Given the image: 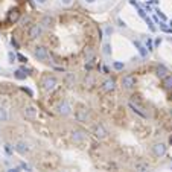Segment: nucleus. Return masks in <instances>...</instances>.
I'll use <instances>...</instances> for the list:
<instances>
[{"instance_id":"f257e3e1","label":"nucleus","mask_w":172,"mask_h":172,"mask_svg":"<svg viewBox=\"0 0 172 172\" xmlns=\"http://www.w3.org/2000/svg\"><path fill=\"white\" fill-rule=\"evenodd\" d=\"M34 55H35V58H37L38 61H43V63H46L47 60H49V52H47V49L44 46H37L35 47Z\"/></svg>"},{"instance_id":"f03ea898","label":"nucleus","mask_w":172,"mask_h":172,"mask_svg":"<svg viewBox=\"0 0 172 172\" xmlns=\"http://www.w3.org/2000/svg\"><path fill=\"white\" fill-rule=\"evenodd\" d=\"M41 87H43L44 92H52L56 87V79L53 76H44L43 81H41Z\"/></svg>"},{"instance_id":"7ed1b4c3","label":"nucleus","mask_w":172,"mask_h":172,"mask_svg":"<svg viewBox=\"0 0 172 172\" xmlns=\"http://www.w3.org/2000/svg\"><path fill=\"white\" fill-rule=\"evenodd\" d=\"M136 82H137L136 76H133V75H125V76L122 78V87L127 88V90H131V88L136 87Z\"/></svg>"},{"instance_id":"20e7f679","label":"nucleus","mask_w":172,"mask_h":172,"mask_svg":"<svg viewBox=\"0 0 172 172\" xmlns=\"http://www.w3.org/2000/svg\"><path fill=\"white\" fill-rule=\"evenodd\" d=\"M41 34H43V26H41V23L40 25H32L31 28H29V32H28L31 40H35V38L41 37Z\"/></svg>"},{"instance_id":"39448f33","label":"nucleus","mask_w":172,"mask_h":172,"mask_svg":"<svg viewBox=\"0 0 172 172\" xmlns=\"http://www.w3.org/2000/svg\"><path fill=\"white\" fill-rule=\"evenodd\" d=\"M58 111H60V114L67 116V114L72 113V107H70V104L67 102V100H63V102L58 105Z\"/></svg>"},{"instance_id":"423d86ee","label":"nucleus","mask_w":172,"mask_h":172,"mask_svg":"<svg viewBox=\"0 0 172 172\" xmlns=\"http://www.w3.org/2000/svg\"><path fill=\"white\" fill-rule=\"evenodd\" d=\"M72 139L75 140V143H82L85 139V133L82 129H76V131L72 133Z\"/></svg>"},{"instance_id":"0eeeda50","label":"nucleus","mask_w":172,"mask_h":172,"mask_svg":"<svg viewBox=\"0 0 172 172\" xmlns=\"http://www.w3.org/2000/svg\"><path fill=\"white\" fill-rule=\"evenodd\" d=\"M93 133H94V136H96L98 139L107 137V129L104 128V125H96V127H94V129H93Z\"/></svg>"},{"instance_id":"6e6552de","label":"nucleus","mask_w":172,"mask_h":172,"mask_svg":"<svg viewBox=\"0 0 172 172\" xmlns=\"http://www.w3.org/2000/svg\"><path fill=\"white\" fill-rule=\"evenodd\" d=\"M152 151H154V154H155L157 157H162V155L166 154V146L163 143H157V145L152 146Z\"/></svg>"},{"instance_id":"1a4fd4ad","label":"nucleus","mask_w":172,"mask_h":172,"mask_svg":"<svg viewBox=\"0 0 172 172\" xmlns=\"http://www.w3.org/2000/svg\"><path fill=\"white\" fill-rule=\"evenodd\" d=\"M19 19H20V11L19 9H11L9 12H8V21L9 23L19 21Z\"/></svg>"},{"instance_id":"9d476101","label":"nucleus","mask_w":172,"mask_h":172,"mask_svg":"<svg viewBox=\"0 0 172 172\" xmlns=\"http://www.w3.org/2000/svg\"><path fill=\"white\" fill-rule=\"evenodd\" d=\"M15 151L19 154H21V155H25V154L29 151V148H28V145L25 143V142H17L15 143Z\"/></svg>"},{"instance_id":"9b49d317","label":"nucleus","mask_w":172,"mask_h":172,"mask_svg":"<svg viewBox=\"0 0 172 172\" xmlns=\"http://www.w3.org/2000/svg\"><path fill=\"white\" fill-rule=\"evenodd\" d=\"M168 69H166L164 66H157V69H155V75L158 76L160 79H163V78H166L168 76Z\"/></svg>"},{"instance_id":"f8f14e48","label":"nucleus","mask_w":172,"mask_h":172,"mask_svg":"<svg viewBox=\"0 0 172 172\" xmlns=\"http://www.w3.org/2000/svg\"><path fill=\"white\" fill-rule=\"evenodd\" d=\"M163 88L164 90H168V92H172V76L168 75L166 78H163Z\"/></svg>"},{"instance_id":"ddd939ff","label":"nucleus","mask_w":172,"mask_h":172,"mask_svg":"<svg viewBox=\"0 0 172 172\" xmlns=\"http://www.w3.org/2000/svg\"><path fill=\"white\" fill-rule=\"evenodd\" d=\"M114 87H116V84H114V81H113V79H107L104 82V90L105 92H113V90H114Z\"/></svg>"},{"instance_id":"4468645a","label":"nucleus","mask_w":172,"mask_h":172,"mask_svg":"<svg viewBox=\"0 0 172 172\" xmlns=\"http://www.w3.org/2000/svg\"><path fill=\"white\" fill-rule=\"evenodd\" d=\"M76 119H78L79 122H87V114L84 110H79L78 113H76Z\"/></svg>"},{"instance_id":"2eb2a0df","label":"nucleus","mask_w":172,"mask_h":172,"mask_svg":"<svg viewBox=\"0 0 172 172\" xmlns=\"http://www.w3.org/2000/svg\"><path fill=\"white\" fill-rule=\"evenodd\" d=\"M25 114H26L28 117H31V119H34V117L37 116V113H35V110L32 108V107H28V108L25 110Z\"/></svg>"},{"instance_id":"dca6fc26","label":"nucleus","mask_w":172,"mask_h":172,"mask_svg":"<svg viewBox=\"0 0 172 172\" xmlns=\"http://www.w3.org/2000/svg\"><path fill=\"white\" fill-rule=\"evenodd\" d=\"M6 120H8V111L0 107V122H6Z\"/></svg>"},{"instance_id":"f3484780","label":"nucleus","mask_w":172,"mask_h":172,"mask_svg":"<svg viewBox=\"0 0 172 172\" xmlns=\"http://www.w3.org/2000/svg\"><path fill=\"white\" fill-rule=\"evenodd\" d=\"M136 47H137V49H139V52H140V53H142V55H143V56L146 55V52H145V47L142 46V44L139 43V41H136Z\"/></svg>"},{"instance_id":"a211bd4d","label":"nucleus","mask_w":172,"mask_h":172,"mask_svg":"<svg viewBox=\"0 0 172 172\" xmlns=\"http://www.w3.org/2000/svg\"><path fill=\"white\" fill-rule=\"evenodd\" d=\"M15 76H17L19 79H25V78H26V75L23 73V70H17V72H15Z\"/></svg>"},{"instance_id":"6ab92c4d","label":"nucleus","mask_w":172,"mask_h":172,"mask_svg":"<svg viewBox=\"0 0 172 172\" xmlns=\"http://www.w3.org/2000/svg\"><path fill=\"white\" fill-rule=\"evenodd\" d=\"M111 47H110V44H105L104 46V53H105V55H110V53H111Z\"/></svg>"},{"instance_id":"aec40b11","label":"nucleus","mask_w":172,"mask_h":172,"mask_svg":"<svg viewBox=\"0 0 172 172\" xmlns=\"http://www.w3.org/2000/svg\"><path fill=\"white\" fill-rule=\"evenodd\" d=\"M114 69L116 70H122L123 69V64L122 63H114Z\"/></svg>"},{"instance_id":"412c9836","label":"nucleus","mask_w":172,"mask_h":172,"mask_svg":"<svg viewBox=\"0 0 172 172\" xmlns=\"http://www.w3.org/2000/svg\"><path fill=\"white\" fill-rule=\"evenodd\" d=\"M17 58H19V60H20L21 63H26V58L23 56V55H17Z\"/></svg>"},{"instance_id":"4be33fe9","label":"nucleus","mask_w":172,"mask_h":172,"mask_svg":"<svg viewBox=\"0 0 172 172\" xmlns=\"http://www.w3.org/2000/svg\"><path fill=\"white\" fill-rule=\"evenodd\" d=\"M9 60H11V63H14V60H15V56L12 55V52L9 53Z\"/></svg>"},{"instance_id":"5701e85b","label":"nucleus","mask_w":172,"mask_h":172,"mask_svg":"<svg viewBox=\"0 0 172 172\" xmlns=\"http://www.w3.org/2000/svg\"><path fill=\"white\" fill-rule=\"evenodd\" d=\"M105 32H107V35H110V34H113V29H111V28H107Z\"/></svg>"},{"instance_id":"b1692460","label":"nucleus","mask_w":172,"mask_h":172,"mask_svg":"<svg viewBox=\"0 0 172 172\" xmlns=\"http://www.w3.org/2000/svg\"><path fill=\"white\" fill-rule=\"evenodd\" d=\"M160 43H162V40H160V38H157V40H155V46H158Z\"/></svg>"},{"instance_id":"393cba45","label":"nucleus","mask_w":172,"mask_h":172,"mask_svg":"<svg viewBox=\"0 0 172 172\" xmlns=\"http://www.w3.org/2000/svg\"><path fill=\"white\" fill-rule=\"evenodd\" d=\"M9 172H20L19 168H15V169H9Z\"/></svg>"},{"instance_id":"a878e982","label":"nucleus","mask_w":172,"mask_h":172,"mask_svg":"<svg viewBox=\"0 0 172 172\" xmlns=\"http://www.w3.org/2000/svg\"><path fill=\"white\" fill-rule=\"evenodd\" d=\"M38 2H40V3H44V2H46V0H38Z\"/></svg>"},{"instance_id":"bb28decb","label":"nucleus","mask_w":172,"mask_h":172,"mask_svg":"<svg viewBox=\"0 0 172 172\" xmlns=\"http://www.w3.org/2000/svg\"><path fill=\"white\" fill-rule=\"evenodd\" d=\"M171 116H172V108H171Z\"/></svg>"},{"instance_id":"cd10ccee","label":"nucleus","mask_w":172,"mask_h":172,"mask_svg":"<svg viewBox=\"0 0 172 172\" xmlns=\"http://www.w3.org/2000/svg\"><path fill=\"white\" fill-rule=\"evenodd\" d=\"M88 2H94V0H88Z\"/></svg>"},{"instance_id":"c85d7f7f","label":"nucleus","mask_w":172,"mask_h":172,"mask_svg":"<svg viewBox=\"0 0 172 172\" xmlns=\"http://www.w3.org/2000/svg\"><path fill=\"white\" fill-rule=\"evenodd\" d=\"M171 99H172V94H171Z\"/></svg>"}]
</instances>
